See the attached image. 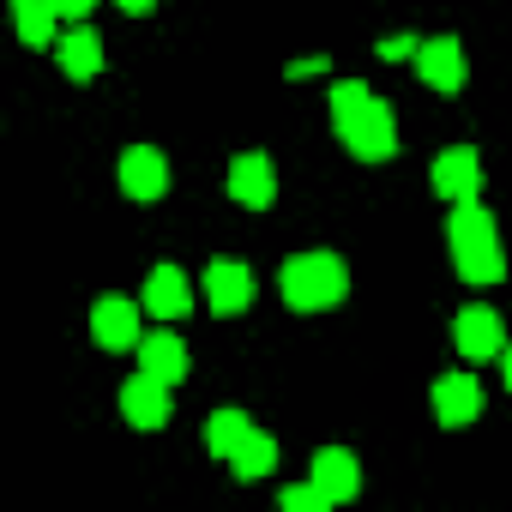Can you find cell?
Returning <instances> with one entry per match:
<instances>
[{"label": "cell", "mask_w": 512, "mask_h": 512, "mask_svg": "<svg viewBox=\"0 0 512 512\" xmlns=\"http://www.w3.org/2000/svg\"><path fill=\"white\" fill-rule=\"evenodd\" d=\"M446 241H452V266H458L464 284H500V278H506L500 229H494V217H488L476 199H458V205H452Z\"/></svg>", "instance_id": "cell-1"}, {"label": "cell", "mask_w": 512, "mask_h": 512, "mask_svg": "<svg viewBox=\"0 0 512 512\" xmlns=\"http://www.w3.org/2000/svg\"><path fill=\"white\" fill-rule=\"evenodd\" d=\"M278 290L296 314H320V308H338L350 296V266L326 247H308V253H290L284 272H278Z\"/></svg>", "instance_id": "cell-2"}, {"label": "cell", "mask_w": 512, "mask_h": 512, "mask_svg": "<svg viewBox=\"0 0 512 512\" xmlns=\"http://www.w3.org/2000/svg\"><path fill=\"white\" fill-rule=\"evenodd\" d=\"M338 139H344L350 157H362V163H386V157H398V115H392V103L374 97L356 121L338 127Z\"/></svg>", "instance_id": "cell-3"}, {"label": "cell", "mask_w": 512, "mask_h": 512, "mask_svg": "<svg viewBox=\"0 0 512 512\" xmlns=\"http://www.w3.org/2000/svg\"><path fill=\"white\" fill-rule=\"evenodd\" d=\"M139 302L133 296H97L91 302V338L103 344V350H139V338H145V326H139Z\"/></svg>", "instance_id": "cell-4"}, {"label": "cell", "mask_w": 512, "mask_h": 512, "mask_svg": "<svg viewBox=\"0 0 512 512\" xmlns=\"http://www.w3.org/2000/svg\"><path fill=\"white\" fill-rule=\"evenodd\" d=\"M428 410H434L440 428H470V422L482 416V386H476V374H464V368L440 374L434 392H428Z\"/></svg>", "instance_id": "cell-5"}, {"label": "cell", "mask_w": 512, "mask_h": 512, "mask_svg": "<svg viewBox=\"0 0 512 512\" xmlns=\"http://www.w3.org/2000/svg\"><path fill=\"white\" fill-rule=\"evenodd\" d=\"M229 199L247 205V211H266L278 199V169L266 151H235L229 157Z\"/></svg>", "instance_id": "cell-6"}, {"label": "cell", "mask_w": 512, "mask_h": 512, "mask_svg": "<svg viewBox=\"0 0 512 512\" xmlns=\"http://www.w3.org/2000/svg\"><path fill=\"white\" fill-rule=\"evenodd\" d=\"M428 181H434V193L440 199H476L482 193V151L476 145H446L440 157H434V169H428Z\"/></svg>", "instance_id": "cell-7"}, {"label": "cell", "mask_w": 512, "mask_h": 512, "mask_svg": "<svg viewBox=\"0 0 512 512\" xmlns=\"http://www.w3.org/2000/svg\"><path fill=\"white\" fill-rule=\"evenodd\" d=\"M115 175H121V193H127V199H145V205H151V199L169 193V157H163L157 145H127Z\"/></svg>", "instance_id": "cell-8"}, {"label": "cell", "mask_w": 512, "mask_h": 512, "mask_svg": "<svg viewBox=\"0 0 512 512\" xmlns=\"http://www.w3.org/2000/svg\"><path fill=\"white\" fill-rule=\"evenodd\" d=\"M416 79L428 91H440V97H458L464 91V49H458V37H428L416 49Z\"/></svg>", "instance_id": "cell-9"}, {"label": "cell", "mask_w": 512, "mask_h": 512, "mask_svg": "<svg viewBox=\"0 0 512 512\" xmlns=\"http://www.w3.org/2000/svg\"><path fill=\"white\" fill-rule=\"evenodd\" d=\"M121 416L133 422V428H145V434H157L163 422H169V380H157V374H133L127 386H121Z\"/></svg>", "instance_id": "cell-10"}, {"label": "cell", "mask_w": 512, "mask_h": 512, "mask_svg": "<svg viewBox=\"0 0 512 512\" xmlns=\"http://www.w3.org/2000/svg\"><path fill=\"white\" fill-rule=\"evenodd\" d=\"M452 338H458V356H470V362H494L506 350V326L494 308H458Z\"/></svg>", "instance_id": "cell-11"}, {"label": "cell", "mask_w": 512, "mask_h": 512, "mask_svg": "<svg viewBox=\"0 0 512 512\" xmlns=\"http://www.w3.org/2000/svg\"><path fill=\"white\" fill-rule=\"evenodd\" d=\"M308 476L320 482V494H326L332 506H344V500H356V494H362V464H356V452H350V446H320Z\"/></svg>", "instance_id": "cell-12"}, {"label": "cell", "mask_w": 512, "mask_h": 512, "mask_svg": "<svg viewBox=\"0 0 512 512\" xmlns=\"http://www.w3.org/2000/svg\"><path fill=\"white\" fill-rule=\"evenodd\" d=\"M205 302H211V314H241L253 302V272L241 260H211L205 266Z\"/></svg>", "instance_id": "cell-13"}, {"label": "cell", "mask_w": 512, "mask_h": 512, "mask_svg": "<svg viewBox=\"0 0 512 512\" xmlns=\"http://www.w3.org/2000/svg\"><path fill=\"white\" fill-rule=\"evenodd\" d=\"M187 308H193L187 272H181V266H157V272L145 278V314H151V320H181Z\"/></svg>", "instance_id": "cell-14"}, {"label": "cell", "mask_w": 512, "mask_h": 512, "mask_svg": "<svg viewBox=\"0 0 512 512\" xmlns=\"http://www.w3.org/2000/svg\"><path fill=\"white\" fill-rule=\"evenodd\" d=\"M55 61H61V73H67L73 85H91V79L103 73V37H97L91 25H79V31H67V37L55 43Z\"/></svg>", "instance_id": "cell-15"}, {"label": "cell", "mask_w": 512, "mask_h": 512, "mask_svg": "<svg viewBox=\"0 0 512 512\" xmlns=\"http://www.w3.org/2000/svg\"><path fill=\"white\" fill-rule=\"evenodd\" d=\"M139 368L157 374V380H169V386H181L187 380V344L175 332H145L139 338Z\"/></svg>", "instance_id": "cell-16"}, {"label": "cell", "mask_w": 512, "mask_h": 512, "mask_svg": "<svg viewBox=\"0 0 512 512\" xmlns=\"http://www.w3.org/2000/svg\"><path fill=\"white\" fill-rule=\"evenodd\" d=\"M272 464H278V440H272L266 428H247V434H241V446L229 452V470H235L241 482H260V476H272Z\"/></svg>", "instance_id": "cell-17"}, {"label": "cell", "mask_w": 512, "mask_h": 512, "mask_svg": "<svg viewBox=\"0 0 512 512\" xmlns=\"http://www.w3.org/2000/svg\"><path fill=\"white\" fill-rule=\"evenodd\" d=\"M55 7L49 0H13V31H19V43L25 49H49V37H55Z\"/></svg>", "instance_id": "cell-18"}, {"label": "cell", "mask_w": 512, "mask_h": 512, "mask_svg": "<svg viewBox=\"0 0 512 512\" xmlns=\"http://www.w3.org/2000/svg\"><path fill=\"white\" fill-rule=\"evenodd\" d=\"M253 422H247V410H211V422H205V446L217 452V458H229L235 446H241V434H247Z\"/></svg>", "instance_id": "cell-19"}, {"label": "cell", "mask_w": 512, "mask_h": 512, "mask_svg": "<svg viewBox=\"0 0 512 512\" xmlns=\"http://www.w3.org/2000/svg\"><path fill=\"white\" fill-rule=\"evenodd\" d=\"M368 103H374V97H368V85H362V79H338V85H332V127L356 121Z\"/></svg>", "instance_id": "cell-20"}, {"label": "cell", "mask_w": 512, "mask_h": 512, "mask_svg": "<svg viewBox=\"0 0 512 512\" xmlns=\"http://www.w3.org/2000/svg\"><path fill=\"white\" fill-rule=\"evenodd\" d=\"M278 506H284V512H320V506H332V500H326V494H320V482L308 476V482L284 488V494H278Z\"/></svg>", "instance_id": "cell-21"}, {"label": "cell", "mask_w": 512, "mask_h": 512, "mask_svg": "<svg viewBox=\"0 0 512 512\" xmlns=\"http://www.w3.org/2000/svg\"><path fill=\"white\" fill-rule=\"evenodd\" d=\"M416 49H422L416 37H386V43H380L374 55H380V61H416Z\"/></svg>", "instance_id": "cell-22"}, {"label": "cell", "mask_w": 512, "mask_h": 512, "mask_svg": "<svg viewBox=\"0 0 512 512\" xmlns=\"http://www.w3.org/2000/svg\"><path fill=\"white\" fill-rule=\"evenodd\" d=\"M326 67H332L326 55H302V61H290V67H284V79H308V73H326Z\"/></svg>", "instance_id": "cell-23"}, {"label": "cell", "mask_w": 512, "mask_h": 512, "mask_svg": "<svg viewBox=\"0 0 512 512\" xmlns=\"http://www.w3.org/2000/svg\"><path fill=\"white\" fill-rule=\"evenodd\" d=\"M49 7H55L61 19H73V25H85V13L97 7V0H49Z\"/></svg>", "instance_id": "cell-24"}, {"label": "cell", "mask_w": 512, "mask_h": 512, "mask_svg": "<svg viewBox=\"0 0 512 512\" xmlns=\"http://www.w3.org/2000/svg\"><path fill=\"white\" fill-rule=\"evenodd\" d=\"M115 7H121V13H133V19H145V13L157 7V0H115Z\"/></svg>", "instance_id": "cell-25"}, {"label": "cell", "mask_w": 512, "mask_h": 512, "mask_svg": "<svg viewBox=\"0 0 512 512\" xmlns=\"http://www.w3.org/2000/svg\"><path fill=\"white\" fill-rule=\"evenodd\" d=\"M500 374H506V392H512V344L500 350Z\"/></svg>", "instance_id": "cell-26"}]
</instances>
